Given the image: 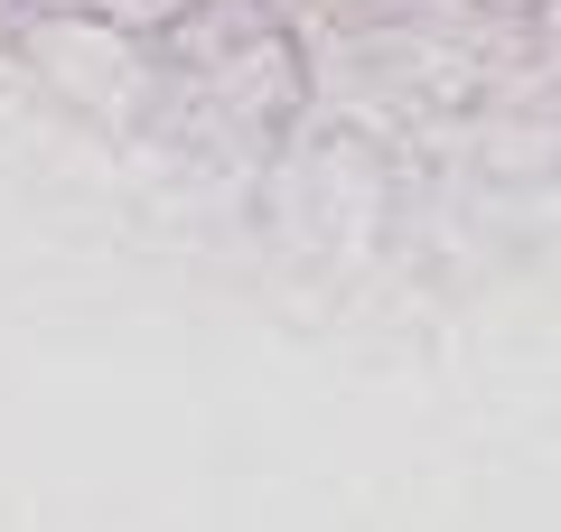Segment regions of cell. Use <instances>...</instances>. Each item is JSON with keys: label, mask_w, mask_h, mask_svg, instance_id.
<instances>
[]
</instances>
